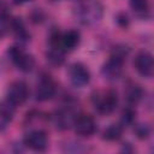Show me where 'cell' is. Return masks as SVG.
<instances>
[{
  "instance_id": "cell-1",
  "label": "cell",
  "mask_w": 154,
  "mask_h": 154,
  "mask_svg": "<svg viewBox=\"0 0 154 154\" xmlns=\"http://www.w3.org/2000/svg\"><path fill=\"white\" fill-rule=\"evenodd\" d=\"M76 12L81 23L93 25L101 20L103 7L99 0H81L77 5Z\"/></svg>"
},
{
  "instance_id": "cell-2",
  "label": "cell",
  "mask_w": 154,
  "mask_h": 154,
  "mask_svg": "<svg viewBox=\"0 0 154 154\" xmlns=\"http://www.w3.org/2000/svg\"><path fill=\"white\" fill-rule=\"evenodd\" d=\"M91 102L96 112L100 114L107 116L111 114L118 105V95L114 90H103L96 91L91 96Z\"/></svg>"
},
{
  "instance_id": "cell-3",
  "label": "cell",
  "mask_w": 154,
  "mask_h": 154,
  "mask_svg": "<svg viewBox=\"0 0 154 154\" xmlns=\"http://www.w3.org/2000/svg\"><path fill=\"white\" fill-rule=\"evenodd\" d=\"M125 52L124 49L116 48L114 53L109 57V59L102 65L101 73L106 79L113 81L120 77L123 72V65L125 61Z\"/></svg>"
},
{
  "instance_id": "cell-4",
  "label": "cell",
  "mask_w": 154,
  "mask_h": 154,
  "mask_svg": "<svg viewBox=\"0 0 154 154\" xmlns=\"http://www.w3.org/2000/svg\"><path fill=\"white\" fill-rule=\"evenodd\" d=\"M81 40V35L77 30H69L65 32H55L51 37V46L63 52L75 49Z\"/></svg>"
},
{
  "instance_id": "cell-5",
  "label": "cell",
  "mask_w": 154,
  "mask_h": 154,
  "mask_svg": "<svg viewBox=\"0 0 154 154\" xmlns=\"http://www.w3.org/2000/svg\"><path fill=\"white\" fill-rule=\"evenodd\" d=\"M8 55L18 70L23 72H30L35 66V59L31 54L25 53L19 47H11L8 49Z\"/></svg>"
},
{
  "instance_id": "cell-6",
  "label": "cell",
  "mask_w": 154,
  "mask_h": 154,
  "mask_svg": "<svg viewBox=\"0 0 154 154\" xmlns=\"http://www.w3.org/2000/svg\"><path fill=\"white\" fill-rule=\"evenodd\" d=\"M6 96H7L6 100L10 101L16 107L19 105H23L29 96V89H28L26 83L23 81H16L11 83L7 89Z\"/></svg>"
},
{
  "instance_id": "cell-7",
  "label": "cell",
  "mask_w": 154,
  "mask_h": 154,
  "mask_svg": "<svg viewBox=\"0 0 154 154\" xmlns=\"http://www.w3.org/2000/svg\"><path fill=\"white\" fill-rule=\"evenodd\" d=\"M72 124L75 128V132L82 137H89L94 135V132L96 131L95 119L90 114H85V113L79 114L73 119Z\"/></svg>"
},
{
  "instance_id": "cell-8",
  "label": "cell",
  "mask_w": 154,
  "mask_h": 154,
  "mask_svg": "<svg viewBox=\"0 0 154 154\" xmlns=\"http://www.w3.org/2000/svg\"><path fill=\"white\" fill-rule=\"evenodd\" d=\"M24 144L35 152H43L48 147V136L43 130H32L25 135Z\"/></svg>"
},
{
  "instance_id": "cell-9",
  "label": "cell",
  "mask_w": 154,
  "mask_h": 154,
  "mask_svg": "<svg viewBox=\"0 0 154 154\" xmlns=\"http://www.w3.org/2000/svg\"><path fill=\"white\" fill-rule=\"evenodd\" d=\"M134 65L137 70V72L147 78H150L154 72V63H153V55L148 51H141L134 61Z\"/></svg>"
},
{
  "instance_id": "cell-10",
  "label": "cell",
  "mask_w": 154,
  "mask_h": 154,
  "mask_svg": "<svg viewBox=\"0 0 154 154\" xmlns=\"http://www.w3.org/2000/svg\"><path fill=\"white\" fill-rule=\"evenodd\" d=\"M69 76H70L71 83L77 88H82V87L87 85L90 81L89 70L81 63H76V64H72L70 66Z\"/></svg>"
},
{
  "instance_id": "cell-11",
  "label": "cell",
  "mask_w": 154,
  "mask_h": 154,
  "mask_svg": "<svg viewBox=\"0 0 154 154\" xmlns=\"http://www.w3.org/2000/svg\"><path fill=\"white\" fill-rule=\"evenodd\" d=\"M55 94V83L49 76H42L36 85V100L47 101Z\"/></svg>"
},
{
  "instance_id": "cell-12",
  "label": "cell",
  "mask_w": 154,
  "mask_h": 154,
  "mask_svg": "<svg viewBox=\"0 0 154 154\" xmlns=\"http://www.w3.org/2000/svg\"><path fill=\"white\" fill-rule=\"evenodd\" d=\"M16 106L5 100L0 103V130H5L13 119Z\"/></svg>"
},
{
  "instance_id": "cell-13",
  "label": "cell",
  "mask_w": 154,
  "mask_h": 154,
  "mask_svg": "<svg viewBox=\"0 0 154 154\" xmlns=\"http://www.w3.org/2000/svg\"><path fill=\"white\" fill-rule=\"evenodd\" d=\"M123 129L122 124H112L103 131L102 138L106 141H118L123 135Z\"/></svg>"
},
{
  "instance_id": "cell-14",
  "label": "cell",
  "mask_w": 154,
  "mask_h": 154,
  "mask_svg": "<svg viewBox=\"0 0 154 154\" xmlns=\"http://www.w3.org/2000/svg\"><path fill=\"white\" fill-rule=\"evenodd\" d=\"M47 61L53 66H60L64 63V52L58 48H51L46 54Z\"/></svg>"
},
{
  "instance_id": "cell-15",
  "label": "cell",
  "mask_w": 154,
  "mask_h": 154,
  "mask_svg": "<svg viewBox=\"0 0 154 154\" xmlns=\"http://www.w3.org/2000/svg\"><path fill=\"white\" fill-rule=\"evenodd\" d=\"M125 96H126V100L130 102V103H136L141 100L142 97V89L140 88V85L137 84H131L126 88V91H125Z\"/></svg>"
},
{
  "instance_id": "cell-16",
  "label": "cell",
  "mask_w": 154,
  "mask_h": 154,
  "mask_svg": "<svg viewBox=\"0 0 154 154\" xmlns=\"http://www.w3.org/2000/svg\"><path fill=\"white\" fill-rule=\"evenodd\" d=\"M129 5H130L131 10L138 16H144L149 11L148 0H130Z\"/></svg>"
},
{
  "instance_id": "cell-17",
  "label": "cell",
  "mask_w": 154,
  "mask_h": 154,
  "mask_svg": "<svg viewBox=\"0 0 154 154\" xmlns=\"http://www.w3.org/2000/svg\"><path fill=\"white\" fill-rule=\"evenodd\" d=\"M11 25H12V29H13V31H14V34L17 35L18 38L24 40V41H28V40H29L30 35H29L28 31L25 30V26H24L23 22H22L19 18H14V19L12 20Z\"/></svg>"
},
{
  "instance_id": "cell-18",
  "label": "cell",
  "mask_w": 154,
  "mask_h": 154,
  "mask_svg": "<svg viewBox=\"0 0 154 154\" xmlns=\"http://www.w3.org/2000/svg\"><path fill=\"white\" fill-rule=\"evenodd\" d=\"M135 119H136V112L132 107H126V108L123 109L122 117H120V124L123 126L134 125Z\"/></svg>"
},
{
  "instance_id": "cell-19",
  "label": "cell",
  "mask_w": 154,
  "mask_h": 154,
  "mask_svg": "<svg viewBox=\"0 0 154 154\" xmlns=\"http://www.w3.org/2000/svg\"><path fill=\"white\" fill-rule=\"evenodd\" d=\"M134 132L136 134V136L141 140L148 138V136L150 135V128L147 124L140 123V124H135L134 125Z\"/></svg>"
},
{
  "instance_id": "cell-20",
  "label": "cell",
  "mask_w": 154,
  "mask_h": 154,
  "mask_svg": "<svg viewBox=\"0 0 154 154\" xmlns=\"http://www.w3.org/2000/svg\"><path fill=\"white\" fill-rule=\"evenodd\" d=\"M117 23H118V25H120L122 28H126V26L129 25V18H128V16H126L125 13H123V12L118 13V14H117Z\"/></svg>"
},
{
  "instance_id": "cell-21",
  "label": "cell",
  "mask_w": 154,
  "mask_h": 154,
  "mask_svg": "<svg viewBox=\"0 0 154 154\" xmlns=\"http://www.w3.org/2000/svg\"><path fill=\"white\" fill-rule=\"evenodd\" d=\"M32 0H14L16 4H25V2H30Z\"/></svg>"
}]
</instances>
